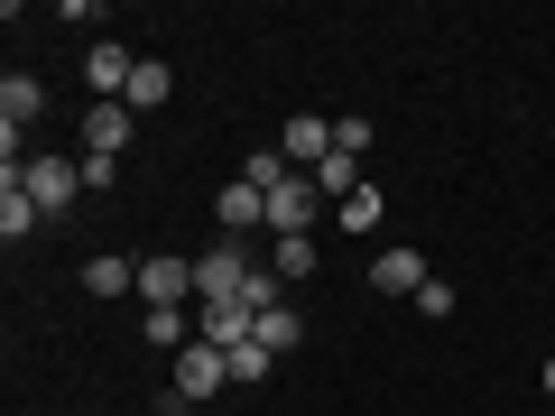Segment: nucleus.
<instances>
[{
    "label": "nucleus",
    "mask_w": 555,
    "mask_h": 416,
    "mask_svg": "<svg viewBox=\"0 0 555 416\" xmlns=\"http://www.w3.org/2000/svg\"><path fill=\"white\" fill-rule=\"evenodd\" d=\"M241 177H250V185H259V195H269V185H287V177H297V167L278 158V148H250V158H241Z\"/></svg>",
    "instance_id": "21"
},
{
    "label": "nucleus",
    "mask_w": 555,
    "mask_h": 416,
    "mask_svg": "<svg viewBox=\"0 0 555 416\" xmlns=\"http://www.w3.org/2000/svg\"><path fill=\"white\" fill-rule=\"evenodd\" d=\"M214 213H222V240H250V232H269V195H259L250 177H232L214 195Z\"/></svg>",
    "instance_id": "6"
},
{
    "label": "nucleus",
    "mask_w": 555,
    "mask_h": 416,
    "mask_svg": "<svg viewBox=\"0 0 555 416\" xmlns=\"http://www.w3.org/2000/svg\"><path fill=\"white\" fill-rule=\"evenodd\" d=\"M269 370H278V352H269V342L250 334V342H241V352H232V389H259V379H269Z\"/></svg>",
    "instance_id": "19"
},
{
    "label": "nucleus",
    "mask_w": 555,
    "mask_h": 416,
    "mask_svg": "<svg viewBox=\"0 0 555 416\" xmlns=\"http://www.w3.org/2000/svg\"><path fill=\"white\" fill-rule=\"evenodd\" d=\"M361 185H371V177H361V148H334V158L315 167V195H334V204H343V195H361Z\"/></svg>",
    "instance_id": "17"
},
{
    "label": "nucleus",
    "mask_w": 555,
    "mask_h": 416,
    "mask_svg": "<svg viewBox=\"0 0 555 416\" xmlns=\"http://www.w3.org/2000/svg\"><path fill=\"white\" fill-rule=\"evenodd\" d=\"M315 232H287V240H269V277H278V287H297V277H315Z\"/></svg>",
    "instance_id": "14"
},
{
    "label": "nucleus",
    "mask_w": 555,
    "mask_h": 416,
    "mask_svg": "<svg viewBox=\"0 0 555 416\" xmlns=\"http://www.w3.org/2000/svg\"><path fill=\"white\" fill-rule=\"evenodd\" d=\"M20 185H28V204L56 222V213H75V195H83V158H28Z\"/></svg>",
    "instance_id": "3"
},
{
    "label": "nucleus",
    "mask_w": 555,
    "mask_h": 416,
    "mask_svg": "<svg viewBox=\"0 0 555 416\" xmlns=\"http://www.w3.org/2000/svg\"><path fill=\"white\" fill-rule=\"evenodd\" d=\"M139 306H149V315H167V306H195V259H177V250L139 259Z\"/></svg>",
    "instance_id": "4"
},
{
    "label": "nucleus",
    "mask_w": 555,
    "mask_h": 416,
    "mask_svg": "<svg viewBox=\"0 0 555 416\" xmlns=\"http://www.w3.org/2000/svg\"><path fill=\"white\" fill-rule=\"evenodd\" d=\"M334 222H343V232H379V185H361V195H343V204H334Z\"/></svg>",
    "instance_id": "20"
},
{
    "label": "nucleus",
    "mask_w": 555,
    "mask_h": 416,
    "mask_svg": "<svg viewBox=\"0 0 555 416\" xmlns=\"http://www.w3.org/2000/svg\"><path fill=\"white\" fill-rule=\"evenodd\" d=\"M426 277H436V269H426V250H379L371 259V287H379V297H416Z\"/></svg>",
    "instance_id": "12"
},
{
    "label": "nucleus",
    "mask_w": 555,
    "mask_h": 416,
    "mask_svg": "<svg viewBox=\"0 0 555 416\" xmlns=\"http://www.w3.org/2000/svg\"><path fill=\"white\" fill-rule=\"evenodd\" d=\"M297 334H306V324L287 315V306H278V315H259V342H269V352H297Z\"/></svg>",
    "instance_id": "22"
},
{
    "label": "nucleus",
    "mask_w": 555,
    "mask_h": 416,
    "mask_svg": "<svg viewBox=\"0 0 555 416\" xmlns=\"http://www.w3.org/2000/svg\"><path fill=\"white\" fill-rule=\"evenodd\" d=\"M167 83H177V75H167L158 56H139V75H130V93H120V102H130V112H167Z\"/></svg>",
    "instance_id": "18"
},
{
    "label": "nucleus",
    "mask_w": 555,
    "mask_h": 416,
    "mask_svg": "<svg viewBox=\"0 0 555 416\" xmlns=\"http://www.w3.org/2000/svg\"><path fill=\"white\" fill-rule=\"evenodd\" d=\"M306 222H315V177H287V185H269V240L306 232Z\"/></svg>",
    "instance_id": "10"
},
{
    "label": "nucleus",
    "mask_w": 555,
    "mask_h": 416,
    "mask_svg": "<svg viewBox=\"0 0 555 416\" xmlns=\"http://www.w3.org/2000/svg\"><path fill=\"white\" fill-rule=\"evenodd\" d=\"M120 185V158H93V148H83V195H112Z\"/></svg>",
    "instance_id": "23"
},
{
    "label": "nucleus",
    "mask_w": 555,
    "mask_h": 416,
    "mask_svg": "<svg viewBox=\"0 0 555 416\" xmlns=\"http://www.w3.org/2000/svg\"><path fill=\"white\" fill-rule=\"evenodd\" d=\"M38 204H28V185H20V167H0V232H10V240H28V232H38Z\"/></svg>",
    "instance_id": "15"
},
{
    "label": "nucleus",
    "mask_w": 555,
    "mask_h": 416,
    "mask_svg": "<svg viewBox=\"0 0 555 416\" xmlns=\"http://www.w3.org/2000/svg\"><path fill=\"white\" fill-rule=\"evenodd\" d=\"M250 240H214V250H195V306H214V297H241L250 287Z\"/></svg>",
    "instance_id": "2"
},
{
    "label": "nucleus",
    "mask_w": 555,
    "mask_h": 416,
    "mask_svg": "<svg viewBox=\"0 0 555 416\" xmlns=\"http://www.w3.org/2000/svg\"><path fill=\"white\" fill-rule=\"evenodd\" d=\"M222 389H232V352H214V342H185L177 370H167L158 416H185V407H204V398H222Z\"/></svg>",
    "instance_id": "1"
},
{
    "label": "nucleus",
    "mask_w": 555,
    "mask_h": 416,
    "mask_svg": "<svg viewBox=\"0 0 555 416\" xmlns=\"http://www.w3.org/2000/svg\"><path fill=\"white\" fill-rule=\"evenodd\" d=\"M130 75H139L130 47H112V38L83 47V83H93V102H120V93H130Z\"/></svg>",
    "instance_id": "7"
},
{
    "label": "nucleus",
    "mask_w": 555,
    "mask_h": 416,
    "mask_svg": "<svg viewBox=\"0 0 555 416\" xmlns=\"http://www.w3.org/2000/svg\"><path fill=\"white\" fill-rule=\"evenodd\" d=\"M83 287H93V297H139V259L93 250V259H83Z\"/></svg>",
    "instance_id": "13"
},
{
    "label": "nucleus",
    "mask_w": 555,
    "mask_h": 416,
    "mask_svg": "<svg viewBox=\"0 0 555 416\" xmlns=\"http://www.w3.org/2000/svg\"><path fill=\"white\" fill-rule=\"evenodd\" d=\"M195 342H214V352H241V342H250V315H241V297L195 306Z\"/></svg>",
    "instance_id": "11"
},
{
    "label": "nucleus",
    "mask_w": 555,
    "mask_h": 416,
    "mask_svg": "<svg viewBox=\"0 0 555 416\" xmlns=\"http://www.w3.org/2000/svg\"><path fill=\"white\" fill-rule=\"evenodd\" d=\"M130 130H139L130 102H83V148H93V158H120V148H130Z\"/></svg>",
    "instance_id": "8"
},
{
    "label": "nucleus",
    "mask_w": 555,
    "mask_h": 416,
    "mask_svg": "<svg viewBox=\"0 0 555 416\" xmlns=\"http://www.w3.org/2000/svg\"><path fill=\"white\" fill-rule=\"evenodd\" d=\"M537 379H546V398H555V361H546V370H537Z\"/></svg>",
    "instance_id": "24"
},
{
    "label": "nucleus",
    "mask_w": 555,
    "mask_h": 416,
    "mask_svg": "<svg viewBox=\"0 0 555 416\" xmlns=\"http://www.w3.org/2000/svg\"><path fill=\"white\" fill-rule=\"evenodd\" d=\"M38 112H47V83L38 75H10V83H0V139H10V158H20V130Z\"/></svg>",
    "instance_id": "9"
},
{
    "label": "nucleus",
    "mask_w": 555,
    "mask_h": 416,
    "mask_svg": "<svg viewBox=\"0 0 555 416\" xmlns=\"http://www.w3.org/2000/svg\"><path fill=\"white\" fill-rule=\"evenodd\" d=\"M139 334H149V352L177 361L185 342H195V306H167V315H139Z\"/></svg>",
    "instance_id": "16"
},
{
    "label": "nucleus",
    "mask_w": 555,
    "mask_h": 416,
    "mask_svg": "<svg viewBox=\"0 0 555 416\" xmlns=\"http://www.w3.org/2000/svg\"><path fill=\"white\" fill-rule=\"evenodd\" d=\"M334 148H343V120H324V112H297L287 130H278V158H287V167H306V177H315V167L334 158Z\"/></svg>",
    "instance_id": "5"
}]
</instances>
